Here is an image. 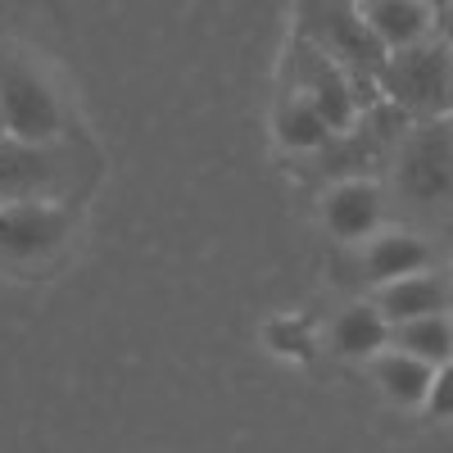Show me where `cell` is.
Instances as JSON below:
<instances>
[{
  "label": "cell",
  "instance_id": "12",
  "mask_svg": "<svg viewBox=\"0 0 453 453\" xmlns=\"http://www.w3.org/2000/svg\"><path fill=\"white\" fill-rule=\"evenodd\" d=\"M449 286L435 277V273H408L399 281H386L376 286V304L381 313L399 326V322H412V318H426V313H449Z\"/></svg>",
  "mask_w": 453,
  "mask_h": 453
},
{
  "label": "cell",
  "instance_id": "16",
  "mask_svg": "<svg viewBox=\"0 0 453 453\" xmlns=\"http://www.w3.org/2000/svg\"><path fill=\"white\" fill-rule=\"evenodd\" d=\"M422 408H426V418H435V422H453V363L435 367V381H431Z\"/></svg>",
  "mask_w": 453,
  "mask_h": 453
},
{
  "label": "cell",
  "instance_id": "8",
  "mask_svg": "<svg viewBox=\"0 0 453 453\" xmlns=\"http://www.w3.org/2000/svg\"><path fill=\"white\" fill-rule=\"evenodd\" d=\"M322 218L335 241H367L381 226V191L372 181H340L322 204Z\"/></svg>",
  "mask_w": 453,
  "mask_h": 453
},
{
  "label": "cell",
  "instance_id": "11",
  "mask_svg": "<svg viewBox=\"0 0 453 453\" xmlns=\"http://www.w3.org/2000/svg\"><path fill=\"white\" fill-rule=\"evenodd\" d=\"M426 263H431V245L412 232H381V236L372 232L363 250V268L372 286L399 281L408 273H426Z\"/></svg>",
  "mask_w": 453,
  "mask_h": 453
},
{
  "label": "cell",
  "instance_id": "18",
  "mask_svg": "<svg viewBox=\"0 0 453 453\" xmlns=\"http://www.w3.org/2000/svg\"><path fill=\"white\" fill-rule=\"evenodd\" d=\"M426 5H431L435 14H444V10H453V0H426Z\"/></svg>",
  "mask_w": 453,
  "mask_h": 453
},
{
  "label": "cell",
  "instance_id": "15",
  "mask_svg": "<svg viewBox=\"0 0 453 453\" xmlns=\"http://www.w3.org/2000/svg\"><path fill=\"white\" fill-rule=\"evenodd\" d=\"M331 132L335 127L326 123V113L309 96H299V100L277 109V141L290 145V150H318V145H326Z\"/></svg>",
  "mask_w": 453,
  "mask_h": 453
},
{
  "label": "cell",
  "instance_id": "5",
  "mask_svg": "<svg viewBox=\"0 0 453 453\" xmlns=\"http://www.w3.org/2000/svg\"><path fill=\"white\" fill-rule=\"evenodd\" d=\"M68 236L64 209L46 200H5L0 204V254L5 258H46Z\"/></svg>",
  "mask_w": 453,
  "mask_h": 453
},
{
  "label": "cell",
  "instance_id": "10",
  "mask_svg": "<svg viewBox=\"0 0 453 453\" xmlns=\"http://www.w3.org/2000/svg\"><path fill=\"white\" fill-rule=\"evenodd\" d=\"M331 345H335L340 358L367 363V358H376L381 349L395 345V322L381 313L376 299H372V304H349L345 313L335 318V326H331Z\"/></svg>",
  "mask_w": 453,
  "mask_h": 453
},
{
  "label": "cell",
  "instance_id": "6",
  "mask_svg": "<svg viewBox=\"0 0 453 453\" xmlns=\"http://www.w3.org/2000/svg\"><path fill=\"white\" fill-rule=\"evenodd\" d=\"M59 186V159L50 141H0V200H50Z\"/></svg>",
  "mask_w": 453,
  "mask_h": 453
},
{
  "label": "cell",
  "instance_id": "17",
  "mask_svg": "<svg viewBox=\"0 0 453 453\" xmlns=\"http://www.w3.org/2000/svg\"><path fill=\"white\" fill-rule=\"evenodd\" d=\"M440 19H444V42H449V46H453V10H444V14H440Z\"/></svg>",
  "mask_w": 453,
  "mask_h": 453
},
{
  "label": "cell",
  "instance_id": "9",
  "mask_svg": "<svg viewBox=\"0 0 453 453\" xmlns=\"http://www.w3.org/2000/svg\"><path fill=\"white\" fill-rule=\"evenodd\" d=\"M358 14L367 19V27L381 36L386 50L412 46V42H426L431 23L440 19L426 0H354Z\"/></svg>",
  "mask_w": 453,
  "mask_h": 453
},
{
  "label": "cell",
  "instance_id": "19",
  "mask_svg": "<svg viewBox=\"0 0 453 453\" xmlns=\"http://www.w3.org/2000/svg\"><path fill=\"white\" fill-rule=\"evenodd\" d=\"M10 136V123H5V109H0V141H5Z\"/></svg>",
  "mask_w": 453,
  "mask_h": 453
},
{
  "label": "cell",
  "instance_id": "1",
  "mask_svg": "<svg viewBox=\"0 0 453 453\" xmlns=\"http://www.w3.org/2000/svg\"><path fill=\"white\" fill-rule=\"evenodd\" d=\"M381 91L408 109V113H426V119H444L453 109V46L449 42H412L386 55L381 64Z\"/></svg>",
  "mask_w": 453,
  "mask_h": 453
},
{
  "label": "cell",
  "instance_id": "13",
  "mask_svg": "<svg viewBox=\"0 0 453 453\" xmlns=\"http://www.w3.org/2000/svg\"><path fill=\"white\" fill-rule=\"evenodd\" d=\"M372 376H376V386H381V395L399 408H422L426 403V390L435 381V367L422 363V358H412L408 349L390 345L372 358Z\"/></svg>",
  "mask_w": 453,
  "mask_h": 453
},
{
  "label": "cell",
  "instance_id": "4",
  "mask_svg": "<svg viewBox=\"0 0 453 453\" xmlns=\"http://www.w3.org/2000/svg\"><path fill=\"white\" fill-rule=\"evenodd\" d=\"M0 109H5L10 136L50 141L59 132V100L36 68L19 59H0Z\"/></svg>",
  "mask_w": 453,
  "mask_h": 453
},
{
  "label": "cell",
  "instance_id": "3",
  "mask_svg": "<svg viewBox=\"0 0 453 453\" xmlns=\"http://www.w3.org/2000/svg\"><path fill=\"white\" fill-rule=\"evenodd\" d=\"M399 191L408 200H444L453 191V123L449 119H431L426 127H418L408 136L403 155H399Z\"/></svg>",
  "mask_w": 453,
  "mask_h": 453
},
{
  "label": "cell",
  "instance_id": "7",
  "mask_svg": "<svg viewBox=\"0 0 453 453\" xmlns=\"http://www.w3.org/2000/svg\"><path fill=\"white\" fill-rule=\"evenodd\" d=\"M299 91H304L322 113L331 127H349L354 113H358V100L349 91V78L345 68H340L335 55H326L313 36H304L299 42Z\"/></svg>",
  "mask_w": 453,
  "mask_h": 453
},
{
  "label": "cell",
  "instance_id": "14",
  "mask_svg": "<svg viewBox=\"0 0 453 453\" xmlns=\"http://www.w3.org/2000/svg\"><path fill=\"white\" fill-rule=\"evenodd\" d=\"M395 345L408 349L412 358L431 363V367H444V363H453V318L449 313H426V318L399 322Z\"/></svg>",
  "mask_w": 453,
  "mask_h": 453
},
{
  "label": "cell",
  "instance_id": "2",
  "mask_svg": "<svg viewBox=\"0 0 453 453\" xmlns=\"http://www.w3.org/2000/svg\"><path fill=\"white\" fill-rule=\"evenodd\" d=\"M299 14H304V32L326 55H335L340 64H349V68L381 73L390 50L381 46V36L367 27V19L358 14L354 0H304Z\"/></svg>",
  "mask_w": 453,
  "mask_h": 453
}]
</instances>
